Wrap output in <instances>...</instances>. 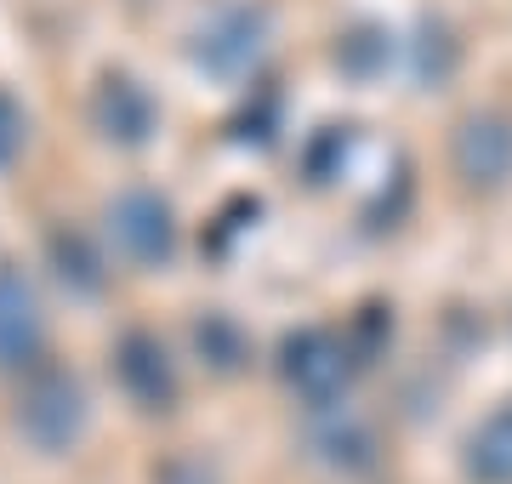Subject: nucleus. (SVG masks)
I'll return each mask as SVG.
<instances>
[{"instance_id":"f257e3e1","label":"nucleus","mask_w":512,"mask_h":484,"mask_svg":"<svg viewBox=\"0 0 512 484\" xmlns=\"http://www.w3.org/2000/svg\"><path fill=\"white\" fill-rule=\"evenodd\" d=\"M109 240L114 251L137 268H154V262H171L177 251V223H171V205L148 188H131L109 205Z\"/></svg>"},{"instance_id":"f03ea898","label":"nucleus","mask_w":512,"mask_h":484,"mask_svg":"<svg viewBox=\"0 0 512 484\" xmlns=\"http://www.w3.org/2000/svg\"><path fill=\"white\" fill-rule=\"evenodd\" d=\"M268 52V18L262 6H222L217 18L200 29V63L222 80L251 75Z\"/></svg>"},{"instance_id":"7ed1b4c3","label":"nucleus","mask_w":512,"mask_h":484,"mask_svg":"<svg viewBox=\"0 0 512 484\" xmlns=\"http://www.w3.org/2000/svg\"><path fill=\"white\" fill-rule=\"evenodd\" d=\"M80 422H86V405H80V388H74L69 376H40L35 388H29V399L18 405V428L46 450L69 445L74 433H80Z\"/></svg>"},{"instance_id":"20e7f679","label":"nucleus","mask_w":512,"mask_h":484,"mask_svg":"<svg viewBox=\"0 0 512 484\" xmlns=\"http://www.w3.org/2000/svg\"><path fill=\"white\" fill-rule=\"evenodd\" d=\"M40 336H46V319H40L35 285L23 280L18 268H0V365L35 359Z\"/></svg>"},{"instance_id":"39448f33","label":"nucleus","mask_w":512,"mask_h":484,"mask_svg":"<svg viewBox=\"0 0 512 484\" xmlns=\"http://www.w3.org/2000/svg\"><path fill=\"white\" fill-rule=\"evenodd\" d=\"M456 160H461V171H467L473 183H501V177L512 171V126L495 120V114L467 120L461 137H456Z\"/></svg>"},{"instance_id":"423d86ee","label":"nucleus","mask_w":512,"mask_h":484,"mask_svg":"<svg viewBox=\"0 0 512 484\" xmlns=\"http://www.w3.org/2000/svg\"><path fill=\"white\" fill-rule=\"evenodd\" d=\"M97 126H103V137H114V143H143L148 131H154V103H148L143 86L109 80V86L97 92Z\"/></svg>"},{"instance_id":"0eeeda50","label":"nucleus","mask_w":512,"mask_h":484,"mask_svg":"<svg viewBox=\"0 0 512 484\" xmlns=\"http://www.w3.org/2000/svg\"><path fill=\"white\" fill-rule=\"evenodd\" d=\"M291 382L308 399H325L336 382H342V359H336V348H330V336H302L291 348Z\"/></svg>"},{"instance_id":"6e6552de","label":"nucleus","mask_w":512,"mask_h":484,"mask_svg":"<svg viewBox=\"0 0 512 484\" xmlns=\"http://www.w3.org/2000/svg\"><path fill=\"white\" fill-rule=\"evenodd\" d=\"M23 137H29V120H23V109L12 103V97L0 92V166H12V160H18Z\"/></svg>"}]
</instances>
